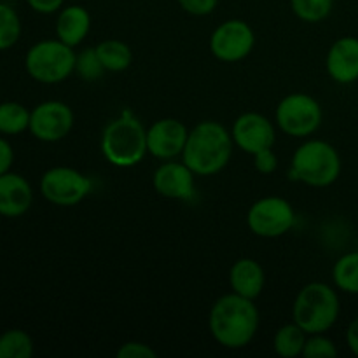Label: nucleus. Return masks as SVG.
<instances>
[{"instance_id": "1", "label": "nucleus", "mask_w": 358, "mask_h": 358, "mask_svg": "<svg viewBox=\"0 0 358 358\" xmlns=\"http://www.w3.org/2000/svg\"><path fill=\"white\" fill-rule=\"evenodd\" d=\"M213 339L224 348L238 350L250 345L259 329V310L254 299L227 294L215 301L208 317Z\"/></svg>"}, {"instance_id": "2", "label": "nucleus", "mask_w": 358, "mask_h": 358, "mask_svg": "<svg viewBox=\"0 0 358 358\" xmlns=\"http://www.w3.org/2000/svg\"><path fill=\"white\" fill-rule=\"evenodd\" d=\"M233 135L217 121H203L189 131L182 161L194 175H215L229 163L233 154Z\"/></svg>"}, {"instance_id": "3", "label": "nucleus", "mask_w": 358, "mask_h": 358, "mask_svg": "<svg viewBox=\"0 0 358 358\" xmlns=\"http://www.w3.org/2000/svg\"><path fill=\"white\" fill-rule=\"evenodd\" d=\"M101 152L114 166H135L147 152V129L138 119L126 112L121 117L108 122L103 129Z\"/></svg>"}, {"instance_id": "4", "label": "nucleus", "mask_w": 358, "mask_h": 358, "mask_svg": "<svg viewBox=\"0 0 358 358\" xmlns=\"http://www.w3.org/2000/svg\"><path fill=\"white\" fill-rule=\"evenodd\" d=\"M292 317L306 334H324L339 317L338 294L320 282L303 287L294 301Z\"/></svg>"}, {"instance_id": "5", "label": "nucleus", "mask_w": 358, "mask_h": 358, "mask_svg": "<svg viewBox=\"0 0 358 358\" xmlns=\"http://www.w3.org/2000/svg\"><path fill=\"white\" fill-rule=\"evenodd\" d=\"M341 173V159L331 143L310 140L296 150L290 166V178L311 187H327Z\"/></svg>"}, {"instance_id": "6", "label": "nucleus", "mask_w": 358, "mask_h": 358, "mask_svg": "<svg viewBox=\"0 0 358 358\" xmlns=\"http://www.w3.org/2000/svg\"><path fill=\"white\" fill-rule=\"evenodd\" d=\"M77 55L62 41H44L35 44L27 55V70L35 80L56 84L76 70Z\"/></svg>"}, {"instance_id": "7", "label": "nucleus", "mask_w": 358, "mask_h": 358, "mask_svg": "<svg viewBox=\"0 0 358 358\" xmlns=\"http://www.w3.org/2000/svg\"><path fill=\"white\" fill-rule=\"evenodd\" d=\"M276 122L283 133L303 138L320 128L322 107L310 94H289L276 108Z\"/></svg>"}, {"instance_id": "8", "label": "nucleus", "mask_w": 358, "mask_h": 358, "mask_svg": "<svg viewBox=\"0 0 358 358\" xmlns=\"http://www.w3.org/2000/svg\"><path fill=\"white\" fill-rule=\"evenodd\" d=\"M247 224L261 238H278L292 229L296 213L287 199L269 196L255 201L247 215Z\"/></svg>"}, {"instance_id": "9", "label": "nucleus", "mask_w": 358, "mask_h": 358, "mask_svg": "<svg viewBox=\"0 0 358 358\" xmlns=\"http://www.w3.org/2000/svg\"><path fill=\"white\" fill-rule=\"evenodd\" d=\"M41 191L55 205L73 206L90 194L91 180L73 168L58 166L45 171L41 180Z\"/></svg>"}, {"instance_id": "10", "label": "nucleus", "mask_w": 358, "mask_h": 358, "mask_svg": "<svg viewBox=\"0 0 358 358\" xmlns=\"http://www.w3.org/2000/svg\"><path fill=\"white\" fill-rule=\"evenodd\" d=\"M254 30L241 20H229L215 28L210 38V49L220 62H240L254 49Z\"/></svg>"}, {"instance_id": "11", "label": "nucleus", "mask_w": 358, "mask_h": 358, "mask_svg": "<svg viewBox=\"0 0 358 358\" xmlns=\"http://www.w3.org/2000/svg\"><path fill=\"white\" fill-rule=\"evenodd\" d=\"M73 126V114L62 101H45L30 114V126L35 136L44 142L65 138Z\"/></svg>"}, {"instance_id": "12", "label": "nucleus", "mask_w": 358, "mask_h": 358, "mask_svg": "<svg viewBox=\"0 0 358 358\" xmlns=\"http://www.w3.org/2000/svg\"><path fill=\"white\" fill-rule=\"evenodd\" d=\"M233 142L247 154H257L262 149H271L275 143V126L268 117L257 112L240 115L233 126Z\"/></svg>"}, {"instance_id": "13", "label": "nucleus", "mask_w": 358, "mask_h": 358, "mask_svg": "<svg viewBox=\"0 0 358 358\" xmlns=\"http://www.w3.org/2000/svg\"><path fill=\"white\" fill-rule=\"evenodd\" d=\"M189 131L177 119H159L147 129V152L157 159H173L184 152Z\"/></svg>"}, {"instance_id": "14", "label": "nucleus", "mask_w": 358, "mask_h": 358, "mask_svg": "<svg viewBox=\"0 0 358 358\" xmlns=\"http://www.w3.org/2000/svg\"><path fill=\"white\" fill-rule=\"evenodd\" d=\"M157 194L168 199H191L194 196V171L182 163H164L152 178Z\"/></svg>"}, {"instance_id": "15", "label": "nucleus", "mask_w": 358, "mask_h": 358, "mask_svg": "<svg viewBox=\"0 0 358 358\" xmlns=\"http://www.w3.org/2000/svg\"><path fill=\"white\" fill-rule=\"evenodd\" d=\"M327 72L336 83L350 84L358 79V38L343 37L327 55Z\"/></svg>"}, {"instance_id": "16", "label": "nucleus", "mask_w": 358, "mask_h": 358, "mask_svg": "<svg viewBox=\"0 0 358 358\" xmlns=\"http://www.w3.org/2000/svg\"><path fill=\"white\" fill-rule=\"evenodd\" d=\"M31 205V189L23 177L14 173L0 175V213L17 217Z\"/></svg>"}, {"instance_id": "17", "label": "nucleus", "mask_w": 358, "mask_h": 358, "mask_svg": "<svg viewBox=\"0 0 358 358\" xmlns=\"http://www.w3.org/2000/svg\"><path fill=\"white\" fill-rule=\"evenodd\" d=\"M229 283L234 294L247 297V299H255L261 296L262 289H264V269L254 259H240L231 268Z\"/></svg>"}, {"instance_id": "18", "label": "nucleus", "mask_w": 358, "mask_h": 358, "mask_svg": "<svg viewBox=\"0 0 358 358\" xmlns=\"http://www.w3.org/2000/svg\"><path fill=\"white\" fill-rule=\"evenodd\" d=\"M91 27V17L84 7L70 6L62 10L56 21V34L62 42L70 48H76L87 35Z\"/></svg>"}, {"instance_id": "19", "label": "nucleus", "mask_w": 358, "mask_h": 358, "mask_svg": "<svg viewBox=\"0 0 358 358\" xmlns=\"http://www.w3.org/2000/svg\"><path fill=\"white\" fill-rule=\"evenodd\" d=\"M96 55L103 69L108 70V72H122V70L131 65L133 59L131 49L128 48V44L115 41V38L100 42L96 45Z\"/></svg>"}, {"instance_id": "20", "label": "nucleus", "mask_w": 358, "mask_h": 358, "mask_svg": "<svg viewBox=\"0 0 358 358\" xmlns=\"http://www.w3.org/2000/svg\"><path fill=\"white\" fill-rule=\"evenodd\" d=\"M306 336V332L296 322H292V324H287L278 329V332L275 334V341H273V348L280 357L296 358L303 355Z\"/></svg>"}, {"instance_id": "21", "label": "nucleus", "mask_w": 358, "mask_h": 358, "mask_svg": "<svg viewBox=\"0 0 358 358\" xmlns=\"http://www.w3.org/2000/svg\"><path fill=\"white\" fill-rule=\"evenodd\" d=\"M332 278L338 289L348 294H358V252L339 259L332 269Z\"/></svg>"}, {"instance_id": "22", "label": "nucleus", "mask_w": 358, "mask_h": 358, "mask_svg": "<svg viewBox=\"0 0 358 358\" xmlns=\"http://www.w3.org/2000/svg\"><path fill=\"white\" fill-rule=\"evenodd\" d=\"M30 126V114L20 103L0 105V131L7 135H16Z\"/></svg>"}, {"instance_id": "23", "label": "nucleus", "mask_w": 358, "mask_h": 358, "mask_svg": "<svg viewBox=\"0 0 358 358\" xmlns=\"http://www.w3.org/2000/svg\"><path fill=\"white\" fill-rule=\"evenodd\" d=\"M34 353L30 336L21 331H9L0 338V358H30Z\"/></svg>"}, {"instance_id": "24", "label": "nucleus", "mask_w": 358, "mask_h": 358, "mask_svg": "<svg viewBox=\"0 0 358 358\" xmlns=\"http://www.w3.org/2000/svg\"><path fill=\"white\" fill-rule=\"evenodd\" d=\"M297 17L308 23H318L331 14L334 0H290Z\"/></svg>"}, {"instance_id": "25", "label": "nucleus", "mask_w": 358, "mask_h": 358, "mask_svg": "<svg viewBox=\"0 0 358 358\" xmlns=\"http://www.w3.org/2000/svg\"><path fill=\"white\" fill-rule=\"evenodd\" d=\"M21 24L17 14L9 6L0 3V49H7L20 38Z\"/></svg>"}, {"instance_id": "26", "label": "nucleus", "mask_w": 358, "mask_h": 358, "mask_svg": "<svg viewBox=\"0 0 358 358\" xmlns=\"http://www.w3.org/2000/svg\"><path fill=\"white\" fill-rule=\"evenodd\" d=\"M76 72L79 73L83 79L86 80H96L103 76V72L107 70L101 65L100 58L96 55V49H84L80 55H77L76 58Z\"/></svg>"}, {"instance_id": "27", "label": "nucleus", "mask_w": 358, "mask_h": 358, "mask_svg": "<svg viewBox=\"0 0 358 358\" xmlns=\"http://www.w3.org/2000/svg\"><path fill=\"white\" fill-rule=\"evenodd\" d=\"M338 355V348L331 339L324 338L322 334H311L304 345L303 357L304 358H332Z\"/></svg>"}, {"instance_id": "28", "label": "nucleus", "mask_w": 358, "mask_h": 358, "mask_svg": "<svg viewBox=\"0 0 358 358\" xmlns=\"http://www.w3.org/2000/svg\"><path fill=\"white\" fill-rule=\"evenodd\" d=\"M117 358H156V352L143 343H126L119 348Z\"/></svg>"}, {"instance_id": "29", "label": "nucleus", "mask_w": 358, "mask_h": 358, "mask_svg": "<svg viewBox=\"0 0 358 358\" xmlns=\"http://www.w3.org/2000/svg\"><path fill=\"white\" fill-rule=\"evenodd\" d=\"M182 9L194 16H206L217 7L219 0H178Z\"/></svg>"}, {"instance_id": "30", "label": "nucleus", "mask_w": 358, "mask_h": 358, "mask_svg": "<svg viewBox=\"0 0 358 358\" xmlns=\"http://www.w3.org/2000/svg\"><path fill=\"white\" fill-rule=\"evenodd\" d=\"M254 159H255V168H257V171H261V173L264 175L273 173V171L276 170V166H278V159H276L273 149L259 150L257 154H254Z\"/></svg>"}, {"instance_id": "31", "label": "nucleus", "mask_w": 358, "mask_h": 358, "mask_svg": "<svg viewBox=\"0 0 358 358\" xmlns=\"http://www.w3.org/2000/svg\"><path fill=\"white\" fill-rule=\"evenodd\" d=\"M31 9H35L37 13L42 14H49V13H55L62 7L63 0H28Z\"/></svg>"}, {"instance_id": "32", "label": "nucleus", "mask_w": 358, "mask_h": 358, "mask_svg": "<svg viewBox=\"0 0 358 358\" xmlns=\"http://www.w3.org/2000/svg\"><path fill=\"white\" fill-rule=\"evenodd\" d=\"M10 163H13V149L6 140L0 138V175L7 173Z\"/></svg>"}, {"instance_id": "33", "label": "nucleus", "mask_w": 358, "mask_h": 358, "mask_svg": "<svg viewBox=\"0 0 358 358\" xmlns=\"http://www.w3.org/2000/svg\"><path fill=\"white\" fill-rule=\"evenodd\" d=\"M346 341H348L350 350L358 357V317L350 324L348 332H346Z\"/></svg>"}]
</instances>
